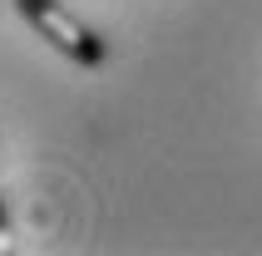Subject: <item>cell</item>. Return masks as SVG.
<instances>
[{
	"instance_id": "cell-1",
	"label": "cell",
	"mask_w": 262,
	"mask_h": 256,
	"mask_svg": "<svg viewBox=\"0 0 262 256\" xmlns=\"http://www.w3.org/2000/svg\"><path fill=\"white\" fill-rule=\"evenodd\" d=\"M15 5H20V15H25L30 25L40 30V40H50L59 55L79 59V64H104V59H109V44L89 25H79L59 0H15Z\"/></svg>"
},
{
	"instance_id": "cell-2",
	"label": "cell",
	"mask_w": 262,
	"mask_h": 256,
	"mask_svg": "<svg viewBox=\"0 0 262 256\" xmlns=\"http://www.w3.org/2000/svg\"><path fill=\"white\" fill-rule=\"evenodd\" d=\"M10 251V217H5V197H0V256Z\"/></svg>"
}]
</instances>
